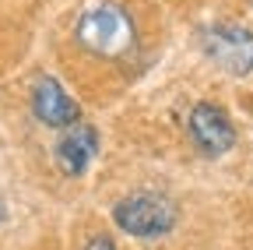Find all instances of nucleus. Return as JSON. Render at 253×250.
I'll use <instances>...</instances> for the list:
<instances>
[{"mask_svg":"<svg viewBox=\"0 0 253 250\" xmlns=\"http://www.w3.org/2000/svg\"><path fill=\"white\" fill-rule=\"evenodd\" d=\"M74 39L84 53L102 60H123L137 46V25L116 0H91L74 21Z\"/></svg>","mask_w":253,"mask_h":250,"instance_id":"f257e3e1","label":"nucleus"},{"mask_svg":"<svg viewBox=\"0 0 253 250\" xmlns=\"http://www.w3.org/2000/svg\"><path fill=\"white\" fill-rule=\"evenodd\" d=\"M176 204L166 194H155V191H137V194H126L123 201H116L113 208V222L141 240H155V236H166L176 226Z\"/></svg>","mask_w":253,"mask_h":250,"instance_id":"f03ea898","label":"nucleus"},{"mask_svg":"<svg viewBox=\"0 0 253 250\" xmlns=\"http://www.w3.org/2000/svg\"><path fill=\"white\" fill-rule=\"evenodd\" d=\"M201 50L211 64H218L229 74H250L253 71V32L243 25H211L201 32Z\"/></svg>","mask_w":253,"mask_h":250,"instance_id":"7ed1b4c3","label":"nucleus"},{"mask_svg":"<svg viewBox=\"0 0 253 250\" xmlns=\"http://www.w3.org/2000/svg\"><path fill=\"white\" fill-rule=\"evenodd\" d=\"M186 131L194 138V145L204 155H225L236 145V127L225 116V109L214 102H197L186 116Z\"/></svg>","mask_w":253,"mask_h":250,"instance_id":"20e7f679","label":"nucleus"},{"mask_svg":"<svg viewBox=\"0 0 253 250\" xmlns=\"http://www.w3.org/2000/svg\"><path fill=\"white\" fill-rule=\"evenodd\" d=\"M32 113L39 116V123L56 127V131H67L74 123H81V106L67 96V88L49 74H39L32 81Z\"/></svg>","mask_w":253,"mask_h":250,"instance_id":"39448f33","label":"nucleus"},{"mask_svg":"<svg viewBox=\"0 0 253 250\" xmlns=\"http://www.w3.org/2000/svg\"><path fill=\"white\" fill-rule=\"evenodd\" d=\"M95 151H99V131L88 127V123H74V127H67L60 134L53 155H56V166L67 173V176H81L91 159H95Z\"/></svg>","mask_w":253,"mask_h":250,"instance_id":"423d86ee","label":"nucleus"},{"mask_svg":"<svg viewBox=\"0 0 253 250\" xmlns=\"http://www.w3.org/2000/svg\"><path fill=\"white\" fill-rule=\"evenodd\" d=\"M84 250H116V243H113L109 236H91V240L84 243Z\"/></svg>","mask_w":253,"mask_h":250,"instance_id":"0eeeda50","label":"nucleus"}]
</instances>
